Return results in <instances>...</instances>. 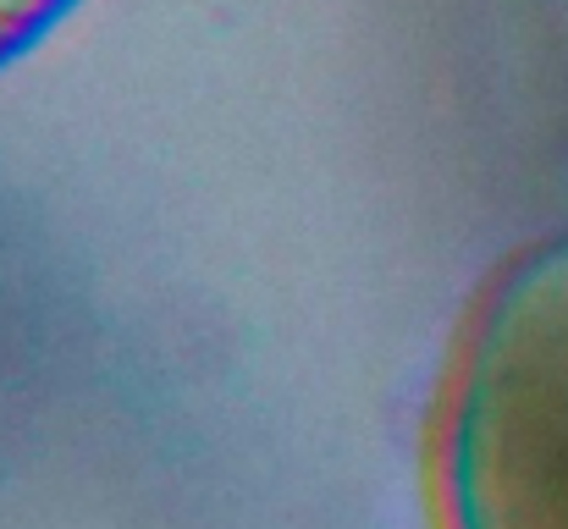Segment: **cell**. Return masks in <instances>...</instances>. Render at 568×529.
Returning a JSON list of instances; mask_svg holds the SVG:
<instances>
[{
  "instance_id": "cell-1",
  "label": "cell",
  "mask_w": 568,
  "mask_h": 529,
  "mask_svg": "<svg viewBox=\"0 0 568 529\" xmlns=\"http://www.w3.org/2000/svg\"><path fill=\"white\" fill-rule=\"evenodd\" d=\"M83 0H0V72L28 55L67 11H78Z\"/></svg>"
}]
</instances>
